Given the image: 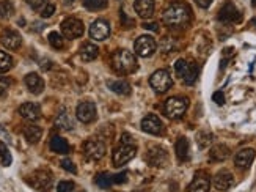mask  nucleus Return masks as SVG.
I'll return each instance as SVG.
<instances>
[{"mask_svg": "<svg viewBox=\"0 0 256 192\" xmlns=\"http://www.w3.org/2000/svg\"><path fill=\"white\" fill-rule=\"evenodd\" d=\"M162 19L168 27L181 29V27H185L190 22V8L185 3L175 2L165 8Z\"/></svg>", "mask_w": 256, "mask_h": 192, "instance_id": "f257e3e1", "label": "nucleus"}, {"mask_svg": "<svg viewBox=\"0 0 256 192\" xmlns=\"http://www.w3.org/2000/svg\"><path fill=\"white\" fill-rule=\"evenodd\" d=\"M137 58L130 51L118 49L112 54V68L120 74H130L137 70Z\"/></svg>", "mask_w": 256, "mask_h": 192, "instance_id": "f03ea898", "label": "nucleus"}, {"mask_svg": "<svg viewBox=\"0 0 256 192\" xmlns=\"http://www.w3.org/2000/svg\"><path fill=\"white\" fill-rule=\"evenodd\" d=\"M187 107H189L187 99L181 98V96H173V98H168L167 101H165L164 111H165V114H167L168 118L178 120L187 112Z\"/></svg>", "mask_w": 256, "mask_h": 192, "instance_id": "7ed1b4c3", "label": "nucleus"}, {"mask_svg": "<svg viewBox=\"0 0 256 192\" xmlns=\"http://www.w3.org/2000/svg\"><path fill=\"white\" fill-rule=\"evenodd\" d=\"M107 147L99 139H88L84 143V156L87 161H101L106 156Z\"/></svg>", "mask_w": 256, "mask_h": 192, "instance_id": "20e7f679", "label": "nucleus"}, {"mask_svg": "<svg viewBox=\"0 0 256 192\" xmlns=\"http://www.w3.org/2000/svg\"><path fill=\"white\" fill-rule=\"evenodd\" d=\"M135 153H137L135 143L121 142V145L113 152V166L121 167V166H124V164H128L130 159H134Z\"/></svg>", "mask_w": 256, "mask_h": 192, "instance_id": "39448f33", "label": "nucleus"}, {"mask_svg": "<svg viewBox=\"0 0 256 192\" xmlns=\"http://www.w3.org/2000/svg\"><path fill=\"white\" fill-rule=\"evenodd\" d=\"M27 183L41 192H47V189H51V186H52V173L49 172V170H44V169L37 170V172H33L30 175Z\"/></svg>", "mask_w": 256, "mask_h": 192, "instance_id": "423d86ee", "label": "nucleus"}, {"mask_svg": "<svg viewBox=\"0 0 256 192\" xmlns=\"http://www.w3.org/2000/svg\"><path fill=\"white\" fill-rule=\"evenodd\" d=\"M157 49V44H156V39L149 35H142L135 39V44H134V52L137 56L140 57H151Z\"/></svg>", "mask_w": 256, "mask_h": 192, "instance_id": "0eeeda50", "label": "nucleus"}, {"mask_svg": "<svg viewBox=\"0 0 256 192\" xmlns=\"http://www.w3.org/2000/svg\"><path fill=\"white\" fill-rule=\"evenodd\" d=\"M149 84L157 93H165L171 88L173 80H171V76L167 70H159L149 77Z\"/></svg>", "mask_w": 256, "mask_h": 192, "instance_id": "6e6552de", "label": "nucleus"}, {"mask_svg": "<svg viewBox=\"0 0 256 192\" xmlns=\"http://www.w3.org/2000/svg\"><path fill=\"white\" fill-rule=\"evenodd\" d=\"M61 33L68 39H75L84 35V24L75 18H68L61 22Z\"/></svg>", "mask_w": 256, "mask_h": 192, "instance_id": "1a4fd4ad", "label": "nucleus"}, {"mask_svg": "<svg viewBox=\"0 0 256 192\" xmlns=\"http://www.w3.org/2000/svg\"><path fill=\"white\" fill-rule=\"evenodd\" d=\"M145 159L153 167H165L168 162V154L161 147H151L148 153L145 154Z\"/></svg>", "mask_w": 256, "mask_h": 192, "instance_id": "9d476101", "label": "nucleus"}, {"mask_svg": "<svg viewBox=\"0 0 256 192\" xmlns=\"http://www.w3.org/2000/svg\"><path fill=\"white\" fill-rule=\"evenodd\" d=\"M240 19H242L240 11L231 2H226L219 11V20H222L225 24H236L240 22Z\"/></svg>", "mask_w": 256, "mask_h": 192, "instance_id": "9b49d317", "label": "nucleus"}, {"mask_svg": "<svg viewBox=\"0 0 256 192\" xmlns=\"http://www.w3.org/2000/svg\"><path fill=\"white\" fill-rule=\"evenodd\" d=\"M96 114H98V111H96V104L91 101H84L80 102V104L77 106V109H75V115H77L79 121L82 123H91L96 120Z\"/></svg>", "mask_w": 256, "mask_h": 192, "instance_id": "f8f14e48", "label": "nucleus"}, {"mask_svg": "<svg viewBox=\"0 0 256 192\" xmlns=\"http://www.w3.org/2000/svg\"><path fill=\"white\" fill-rule=\"evenodd\" d=\"M142 129L145 133L153 134V135H161L164 133V123L157 115L149 114L142 120Z\"/></svg>", "mask_w": 256, "mask_h": 192, "instance_id": "ddd939ff", "label": "nucleus"}, {"mask_svg": "<svg viewBox=\"0 0 256 192\" xmlns=\"http://www.w3.org/2000/svg\"><path fill=\"white\" fill-rule=\"evenodd\" d=\"M110 35V24L104 19H98L90 25V37L96 41H104Z\"/></svg>", "mask_w": 256, "mask_h": 192, "instance_id": "4468645a", "label": "nucleus"}, {"mask_svg": "<svg viewBox=\"0 0 256 192\" xmlns=\"http://www.w3.org/2000/svg\"><path fill=\"white\" fill-rule=\"evenodd\" d=\"M255 150L253 148H242L236 153L234 156V164H236V167L240 170H247L248 167L252 166V162L255 161Z\"/></svg>", "mask_w": 256, "mask_h": 192, "instance_id": "2eb2a0df", "label": "nucleus"}, {"mask_svg": "<svg viewBox=\"0 0 256 192\" xmlns=\"http://www.w3.org/2000/svg\"><path fill=\"white\" fill-rule=\"evenodd\" d=\"M233 184H234V176L231 172H228V170H222V172H219L214 176V188L219 192L230 191L233 188Z\"/></svg>", "mask_w": 256, "mask_h": 192, "instance_id": "dca6fc26", "label": "nucleus"}, {"mask_svg": "<svg viewBox=\"0 0 256 192\" xmlns=\"http://www.w3.org/2000/svg\"><path fill=\"white\" fill-rule=\"evenodd\" d=\"M19 115L22 118L29 120V121H37L41 116V107L37 104V102H25L19 107Z\"/></svg>", "mask_w": 256, "mask_h": 192, "instance_id": "f3484780", "label": "nucleus"}, {"mask_svg": "<svg viewBox=\"0 0 256 192\" xmlns=\"http://www.w3.org/2000/svg\"><path fill=\"white\" fill-rule=\"evenodd\" d=\"M0 41H2V44L6 49L15 51L20 46V43H22V38H20V35L15 30H5L2 33V37H0Z\"/></svg>", "mask_w": 256, "mask_h": 192, "instance_id": "a211bd4d", "label": "nucleus"}, {"mask_svg": "<svg viewBox=\"0 0 256 192\" xmlns=\"http://www.w3.org/2000/svg\"><path fill=\"white\" fill-rule=\"evenodd\" d=\"M25 85L30 90V93L33 95H39L44 90V80L41 79V76H38L37 73H30L25 76Z\"/></svg>", "mask_w": 256, "mask_h": 192, "instance_id": "6ab92c4d", "label": "nucleus"}, {"mask_svg": "<svg viewBox=\"0 0 256 192\" xmlns=\"http://www.w3.org/2000/svg\"><path fill=\"white\" fill-rule=\"evenodd\" d=\"M134 6H135L137 15L143 19L151 18L154 13V0H135Z\"/></svg>", "mask_w": 256, "mask_h": 192, "instance_id": "aec40b11", "label": "nucleus"}, {"mask_svg": "<svg viewBox=\"0 0 256 192\" xmlns=\"http://www.w3.org/2000/svg\"><path fill=\"white\" fill-rule=\"evenodd\" d=\"M175 152L178 159L184 162V161H189L190 159V143L185 137H179L176 140V145H175Z\"/></svg>", "mask_w": 256, "mask_h": 192, "instance_id": "412c9836", "label": "nucleus"}, {"mask_svg": "<svg viewBox=\"0 0 256 192\" xmlns=\"http://www.w3.org/2000/svg\"><path fill=\"white\" fill-rule=\"evenodd\" d=\"M209 188H211L209 178L204 175H197L190 183L189 192H209Z\"/></svg>", "mask_w": 256, "mask_h": 192, "instance_id": "4be33fe9", "label": "nucleus"}, {"mask_svg": "<svg viewBox=\"0 0 256 192\" xmlns=\"http://www.w3.org/2000/svg\"><path fill=\"white\" fill-rule=\"evenodd\" d=\"M231 152H230V148H228L226 145H216L214 148H211V152H209V159L214 161V162H222V161H226L228 157H230Z\"/></svg>", "mask_w": 256, "mask_h": 192, "instance_id": "5701e85b", "label": "nucleus"}, {"mask_svg": "<svg viewBox=\"0 0 256 192\" xmlns=\"http://www.w3.org/2000/svg\"><path fill=\"white\" fill-rule=\"evenodd\" d=\"M98 54H99L98 46L93 44V43H84L80 46V49H79V56L84 61L94 60L96 57H98Z\"/></svg>", "mask_w": 256, "mask_h": 192, "instance_id": "b1692460", "label": "nucleus"}, {"mask_svg": "<svg viewBox=\"0 0 256 192\" xmlns=\"http://www.w3.org/2000/svg\"><path fill=\"white\" fill-rule=\"evenodd\" d=\"M107 87H109L112 92H115L116 95H121V96L130 95V84H129L128 80H123V79H118V80H109V82H107Z\"/></svg>", "mask_w": 256, "mask_h": 192, "instance_id": "393cba45", "label": "nucleus"}, {"mask_svg": "<svg viewBox=\"0 0 256 192\" xmlns=\"http://www.w3.org/2000/svg\"><path fill=\"white\" fill-rule=\"evenodd\" d=\"M22 133L29 143H38L41 137H43V129L37 125H27Z\"/></svg>", "mask_w": 256, "mask_h": 192, "instance_id": "a878e982", "label": "nucleus"}, {"mask_svg": "<svg viewBox=\"0 0 256 192\" xmlns=\"http://www.w3.org/2000/svg\"><path fill=\"white\" fill-rule=\"evenodd\" d=\"M55 126L61 129V131H71L74 128V120L66 111H61L57 118H55Z\"/></svg>", "mask_w": 256, "mask_h": 192, "instance_id": "bb28decb", "label": "nucleus"}, {"mask_svg": "<svg viewBox=\"0 0 256 192\" xmlns=\"http://www.w3.org/2000/svg\"><path fill=\"white\" fill-rule=\"evenodd\" d=\"M51 150L54 153L58 154H66L69 152V143L63 139V137L54 135L51 139Z\"/></svg>", "mask_w": 256, "mask_h": 192, "instance_id": "cd10ccee", "label": "nucleus"}, {"mask_svg": "<svg viewBox=\"0 0 256 192\" xmlns=\"http://www.w3.org/2000/svg\"><path fill=\"white\" fill-rule=\"evenodd\" d=\"M197 77H198V66H197L195 63H190V65H189L187 73H185V76L183 77L184 84L193 85V84H195V82H197Z\"/></svg>", "mask_w": 256, "mask_h": 192, "instance_id": "c85d7f7f", "label": "nucleus"}, {"mask_svg": "<svg viewBox=\"0 0 256 192\" xmlns=\"http://www.w3.org/2000/svg\"><path fill=\"white\" fill-rule=\"evenodd\" d=\"M94 183L98 184L101 189H109L113 184V176L110 173H99L94 178Z\"/></svg>", "mask_w": 256, "mask_h": 192, "instance_id": "c756f323", "label": "nucleus"}, {"mask_svg": "<svg viewBox=\"0 0 256 192\" xmlns=\"http://www.w3.org/2000/svg\"><path fill=\"white\" fill-rule=\"evenodd\" d=\"M13 68V57L5 51H0V73H6Z\"/></svg>", "mask_w": 256, "mask_h": 192, "instance_id": "7c9ffc66", "label": "nucleus"}, {"mask_svg": "<svg viewBox=\"0 0 256 192\" xmlns=\"http://www.w3.org/2000/svg\"><path fill=\"white\" fill-rule=\"evenodd\" d=\"M13 13H15V6L10 2V0H2L0 2V18L2 19H8L13 16Z\"/></svg>", "mask_w": 256, "mask_h": 192, "instance_id": "2f4dec72", "label": "nucleus"}, {"mask_svg": "<svg viewBox=\"0 0 256 192\" xmlns=\"http://www.w3.org/2000/svg\"><path fill=\"white\" fill-rule=\"evenodd\" d=\"M82 3H84V6L90 11H98L107 6L106 0H82Z\"/></svg>", "mask_w": 256, "mask_h": 192, "instance_id": "473e14b6", "label": "nucleus"}, {"mask_svg": "<svg viewBox=\"0 0 256 192\" xmlns=\"http://www.w3.org/2000/svg\"><path fill=\"white\" fill-rule=\"evenodd\" d=\"M212 139H214V135L211 133L201 131V133L197 134V142H198L200 148H207L212 143Z\"/></svg>", "mask_w": 256, "mask_h": 192, "instance_id": "72a5a7b5", "label": "nucleus"}, {"mask_svg": "<svg viewBox=\"0 0 256 192\" xmlns=\"http://www.w3.org/2000/svg\"><path fill=\"white\" fill-rule=\"evenodd\" d=\"M49 43H51V46L52 47H55V49H63V46H65V39H63V37L60 35V33H57V32H51L49 33Z\"/></svg>", "mask_w": 256, "mask_h": 192, "instance_id": "f704fd0d", "label": "nucleus"}, {"mask_svg": "<svg viewBox=\"0 0 256 192\" xmlns=\"http://www.w3.org/2000/svg\"><path fill=\"white\" fill-rule=\"evenodd\" d=\"M0 161H2V166L5 167L11 166V154L8 152V147L3 142H0Z\"/></svg>", "mask_w": 256, "mask_h": 192, "instance_id": "c9c22d12", "label": "nucleus"}, {"mask_svg": "<svg viewBox=\"0 0 256 192\" xmlns=\"http://www.w3.org/2000/svg\"><path fill=\"white\" fill-rule=\"evenodd\" d=\"M189 65H190L189 61H185L184 58H179L175 63V73L183 79L185 76V73H187V70H189Z\"/></svg>", "mask_w": 256, "mask_h": 192, "instance_id": "e433bc0d", "label": "nucleus"}, {"mask_svg": "<svg viewBox=\"0 0 256 192\" xmlns=\"http://www.w3.org/2000/svg\"><path fill=\"white\" fill-rule=\"evenodd\" d=\"M27 3H29L35 11L41 13V11H43L44 6H46L47 3H49V0H27Z\"/></svg>", "mask_w": 256, "mask_h": 192, "instance_id": "4c0bfd02", "label": "nucleus"}, {"mask_svg": "<svg viewBox=\"0 0 256 192\" xmlns=\"http://www.w3.org/2000/svg\"><path fill=\"white\" fill-rule=\"evenodd\" d=\"M61 167H63L66 172H71V173H77V169H75L74 162L71 159H68V157H65V159H61Z\"/></svg>", "mask_w": 256, "mask_h": 192, "instance_id": "58836bf2", "label": "nucleus"}, {"mask_svg": "<svg viewBox=\"0 0 256 192\" xmlns=\"http://www.w3.org/2000/svg\"><path fill=\"white\" fill-rule=\"evenodd\" d=\"M74 183L73 181H60L57 186V192H73Z\"/></svg>", "mask_w": 256, "mask_h": 192, "instance_id": "ea45409f", "label": "nucleus"}, {"mask_svg": "<svg viewBox=\"0 0 256 192\" xmlns=\"http://www.w3.org/2000/svg\"><path fill=\"white\" fill-rule=\"evenodd\" d=\"M55 13V5H52V3H47L44 8H43V11L39 13L41 15V18H44V19H47V18H51L52 15Z\"/></svg>", "mask_w": 256, "mask_h": 192, "instance_id": "a19ab883", "label": "nucleus"}, {"mask_svg": "<svg viewBox=\"0 0 256 192\" xmlns=\"http://www.w3.org/2000/svg\"><path fill=\"white\" fill-rule=\"evenodd\" d=\"M212 101L219 106H223L225 104V95L222 92H216L212 95Z\"/></svg>", "mask_w": 256, "mask_h": 192, "instance_id": "79ce46f5", "label": "nucleus"}, {"mask_svg": "<svg viewBox=\"0 0 256 192\" xmlns=\"http://www.w3.org/2000/svg\"><path fill=\"white\" fill-rule=\"evenodd\" d=\"M128 181V173L123 172V173H118V175H113V183L115 184H121V183H126Z\"/></svg>", "mask_w": 256, "mask_h": 192, "instance_id": "37998d69", "label": "nucleus"}, {"mask_svg": "<svg viewBox=\"0 0 256 192\" xmlns=\"http://www.w3.org/2000/svg\"><path fill=\"white\" fill-rule=\"evenodd\" d=\"M8 87H10V80L5 79V77H0V96L6 92V88Z\"/></svg>", "mask_w": 256, "mask_h": 192, "instance_id": "c03bdc74", "label": "nucleus"}, {"mask_svg": "<svg viewBox=\"0 0 256 192\" xmlns=\"http://www.w3.org/2000/svg\"><path fill=\"white\" fill-rule=\"evenodd\" d=\"M195 3L200 6V8H209L212 0H195Z\"/></svg>", "mask_w": 256, "mask_h": 192, "instance_id": "a18cd8bd", "label": "nucleus"}, {"mask_svg": "<svg viewBox=\"0 0 256 192\" xmlns=\"http://www.w3.org/2000/svg\"><path fill=\"white\" fill-rule=\"evenodd\" d=\"M121 142H124V143H135L134 139H132V135L128 134V133H124V134L121 135Z\"/></svg>", "mask_w": 256, "mask_h": 192, "instance_id": "49530a36", "label": "nucleus"}, {"mask_svg": "<svg viewBox=\"0 0 256 192\" xmlns=\"http://www.w3.org/2000/svg\"><path fill=\"white\" fill-rule=\"evenodd\" d=\"M143 27H145V29H148V30H154V32L159 30L157 29V24H153V22H151V24H145Z\"/></svg>", "mask_w": 256, "mask_h": 192, "instance_id": "de8ad7c7", "label": "nucleus"}, {"mask_svg": "<svg viewBox=\"0 0 256 192\" xmlns=\"http://www.w3.org/2000/svg\"><path fill=\"white\" fill-rule=\"evenodd\" d=\"M253 6H256V0H253Z\"/></svg>", "mask_w": 256, "mask_h": 192, "instance_id": "09e8293b", "label": "nucleus"}, {"mask_svg": "<svg viewBox=\"0 0 256 192\" xmlns=\"http://www.w3.org/2000/svg\"><path fill=\"white\" fill-rule=\"evenodd\" d=\"M66 2H73V0H66Z\"/></svg>", "mask_w": 256, "mask_h": 192, "instance_id": "8fccbe9b", "label": "nucleus"}, {"mask_svg": "<svg viewBox=\"0 0 256 192\" xmlns=\"http://www.w3.org/2000/svg\"><path fill=\"white\" fill-rule=\"evenodd\" d=\"M255 24H256V20H255Z\"/></svg>", "mask_w": 256, "mask_h": 192, "instance_id": "3c124183", "label": "nucleus"}]
</instances>
